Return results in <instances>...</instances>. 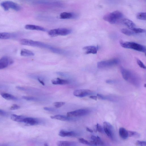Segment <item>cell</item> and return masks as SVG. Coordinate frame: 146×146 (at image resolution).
Listing matches in <instances>:
<instances>
[{
  "label": "cell",
  "instance_id": "6da1fadb",
  "mask_svg": "<svg viewBox=\"0 0 146 146\" xmlns=\"http://www.w3.org/2000/svg\"><path fill=\"white\" fill-rule=\"evenodd\" d=\"M23 43L25 45L48 49L52 52L56 53H58L59 50L58 48L44 43L27 39H24L23 41Z\"/></svg>",
  "mask_w": 146,
  "mask_h": 146
},
{
  "label": "cell",
  "instance_id": "7a4b0ae2",
  "mask_svg": "<svg viewBox=\"0 0 146 146\" xmlns=\"http://www.w3.org/2000/svg\"><path fill=\"white\" fill-rule=\"evenodd\" d=\"M123 17V15L121 12L116 11L106 15L103 17V19L111 24H114L121 20Z\"/></svg>",
  "mask_w": 146,
  "mask_h": 146
},
{
  "label": "cell",
  "instance_id": "3957f363",
  "mask_svg": "<svg viewBox=\"0 0 146 146\" xmlns=\"http://www.w3.org/2000/svg\"><path fill=\"white\" fill-rule=\"evenodd\" d=\"M119 43L121 46L123 48L131 49L143 52H146L145 46L137 43L133 42L124 41L122 40H121Z\"/></svg>",
  "mask_w": 146,
  "mask_h": 146
},
{
  "label": "cell",
  "instance_id": "277c9868",
  "mask_svg": "<svg viewBox=\"0 0 146 146\" xmlns=\"http://www.w3.org/2000/svg\"><path fill=\"white\" fill-rule=\"evenodd\" d=\"M33 3L36 4L44 5L53 7H62L63 4L57 0H35Z\"/></svg>",
  "mask_w": 146,
  "mask_h": 146
},
{
  "label": "cell",
  "instance_id": "5b68a950",
  "mask_svg": "<svg viewBox=\"0 0 146 146\" xmlns=\"http://www.w3.org/2000/svg\"><path fill=\"white\" fill-rule=\"evenodd\" d=\"M70 29L64 28H58L52 29L48 32V34L51 37L58 35L65 36L70 34L72 32Z\"/></svg>",
  "mask_w": 146,
  "mask_h": 146
},
{
  "label": "cell",
  "instance_id": "8992f818",
  "mask_svg": "<svg viewBox=\"0 0 146 146\" xmlns=\"http://www.w3.org/2000/svg\"><path fill=\"white\" fill-rule=\"evenodd\" d=\"M119 62L118 59L113 58L99 62L97 63V66L100 68H104L116 65Z\"/></svg>",
  "mask_w": 146,
  "mask_h": 146
},
{
  "label": "cell",
  "instance_id": "52a82bcc",
  "mask_svg": "<svg viewBox=\"0 0 146 146\" xmlns=\"http://www.w3.org/2000/svg\"><path fill=\"white\" fill-rule=\"evenodd\" d=\"M1 5L6 11H8L10 8L16 11H19L21 9V7L18 4L11 1L3 2L1 3Z\"/></svg>",
  "mask_w": 146,
  "mask_h": 146
},
{
  "label": "cell",
  "instance_id": "ba28073f",
  "mask_svg": "<svg viewBox=\"0 0 146 146\" xmlns=\"http://www.w3.org/2000/svg\"><path fill=\"white\" fill-rule=\"evenodd\" d=\"M90 112V110L87 109H80L68 112L66 115L70 117L81 116L88 114Z\"/></svg>",
  "mask_w": 146,
  "mask_h": 146
},
{
  "label": "cell",
  "instance_id": "9c48e42d",
  "mask_svg": "<svg viewBox=\"0 0 146 146\" xmlns=\"http://www.w3.org/2000/svg\"><path fill=\"white\" fill-rule=\"evenodd\" d=\"M103 128L104 132L108 136L113 139L114 137V129L112 125L109 123L105 121L103 123Z\"/></svg>",
  "mask_w": 146,
  "mask_h": 146
},
{
  "label": "cell",
  "instance_id": "30bf717a",
  "mask_svg": "<svg viewBox=\"0 0 146 146\" xmlns=\"http://www.w3.org/2000/svg\"><path fill=\"white\" fill-rule=\"evenodd\" d=\"M13 60L7 56H4L0 59V69L5 68L13 63Z\"/></svg>",
  "mask_w": 146,
  "mask_h": 146
},
{
  "label": "cell",
  "instance_id": "8fae6325",
  "mask_svg": "<svg viewBox=\"0 0 146 146\" xmlns=\"http://www.w3.org/2000/svg\"><path fill=\"white\" fill-rule=\"evenodd\" d=\"M92 93L91 90L88 89L76 90H74L73 92L74 96L79 97H84L91 95Z\"/></svg>",
  "mask_w": 146,
  "mask_h": 146
},
{
  "label": "cell",
  "instance_id": "7c38bea8",
  "mask_svg": "<svg viewBox=\"0 0 146 146\" xmlns=\"http://www.w3.org/2000/svg\"><path fill=\"white\" fill-rule=\"evenodd\" d=\"M78 14L74 13L63 12L60 15V17L62 19H75L78 18Z\"/></svg>",
  "mask_w": 146,
  "mask_h": 146
},
{
  "label": "cell",
  "instance_id": "4fadbf2b",
  "mask_svg": "<svg viewBox=\"0 0 146 146\" xmlns=\"http://www.w3.org/2000/svg\"><path fill=\"white\" fill-rule=\"evenodd\" d=\"M23 122L31 125H35L39 123V120L36 118L29 117H25Z\"/></svg>",
  "mask_w": 146,
  "mask_h": 146
},
{
  "label": "cell",
  "instance_id": "5bb4252c",
  "mask_svg": "<svg viewBox=\"0 0 146 146\" xmlns=\"http://www.w3.org/2000/svg\"><path fill=\"white\" fill-rule=\"evenodd\" d=\"M83 49L86 51V54H96L98 50V47L94 46H88L84 47Z\"/></svg>",
  "mask_w": 146,
  "mask_h": 146
},
{
  "label": "cell",
  "instance_id": "9a60e30c",
  "mask_svg": "<svg viewBox=\"0 0 146 146\" xmlns=\"http://www.w3.org/2000/svg\"><path fill=\"white\" fill-rule=\"evenodd\" d=\"M51 118L62 121H68L73 120V118L72 117H68L63 115H57L50 116Z\"/></svg>",
  "mask_w": 146,
  "mask_h": 146
},
{
  "label": "cell",
  "instance_id": "2e32d148",
  "mask_svg": "<svg viewBox=\"0 0 146 146\" xmlns=\"http://www.w3.org/2000/svg\"><path fill=\"white\" fill-rule=\"evenodd\" d=\"M58 135L62 137H76L78 136V134L74 131L61 130L59 132Z\"/></svg>",
  "mask_w": 146,
  "mask_h": 146
},
{
  "label": "cell",
  "instance_id": "e0dca14e",
  "mask_svg": "<svg viewBox=\"0 0 146 146\" xmlns=\"http://www.w3.org/2000/svg\"><path fill=\"white\" fill-rule=\"evenodd\" d=\"M25 28L27 30H35L43 31H46V29L42 27L33 25H26L25 26Z\"/></svg>",
  "mask_w": 146,
  "mask_h": 146
},
{
  "label": "cell",
  "instance_id": "ac0fdd59",
  "mask_svg": "<svg viewBox=\"0 0 146 146\" xmlns=\"http://www.w3.org/2000/svg\"><path fill=\"white\" fill-rule=\"evenodd\" d=\"M17 35L14 33L0 32V39H8L14 38Z\"/></svg>",
  "mask_w": 146,
  "mask_h": 146
},
{
  "label": "cell",
  "instance_id": "d6986e66",
  "mask_svg": "<svg viewBox=\"0 0 146 146\" xmlns=\"http://www.w3.org/2000/svg\"><path fill=\"white\" fill-rule=\"evenodd\" d=\"M52 83L54 85H66L69 83V81L59 78H56L51 80Z\"/></svg>",
  "mask_w": 146,
  "mask_h": 146
},
{
  "label": "cell",
  "instance_id": "ffe728a7",
  "mask_svg": "<svg viewBox=\"0 0 146 146\" xmlns=\"http://www.w3.org/2000/svg\"><path fill=\"white\" fill-rule=\"evenodd\" d=\"M121 71L123 79L126 81H129L131 76L130 72L123 67L121 68Z\"/></svg>",
  "mask_w": 146,
  "mask_h": 146
},
{
  "label": "cell",
  "instance_id": "44dd1931",
  "mask_svg": "<svg viewBox=\"0 0 146 146\" xmlns=\"http://www.w3.org/2000/svg\"><path fill=\"white\" fill-rule=\"evenodd\" d=\"M57 145L58 146H75L77 145V143L74 142L60 141L57 142Z\"/></svg>",
  "mask_w": 146,
  "mask_h": 146
},
{
  "label": "cell",
  "instance_id": "7402d4cb",
  "mask_svg": "<svg viewBox=\"0 0 146 146\" xmlns=\"http://www.w3.org/2000/svg\"><path fill=\"white\" fill-rule=\"evenodd\" d=\"M121 21L122 23L128 27L130 29L135 27V24L132 21L129 19H122Z\"/></svg>",
  "mask_w": 146,
  "mask_h": 146
},
{
  "label": "cell",
  "instance_id": "603a6c76",
  "mask_svg": "<svg viewBox=\"0 0 146 146\" xmlns=\"http://www.w3.org/2000/svg\"><path fill=\"white\" fill-rule=\"evenodd\" d=\"M119 132L120 137L122 139H125L128 137V131L124 128L120 127Z\"/></svg>",
  "mask_w": 146,
  "mask_h": 146
},
{
  "label": "cell",
  "instance_id": "cb8c5ba5",
  "mask_svg": "<svg viewBox=\"0 0 146 146\" xmlns=\"http://www.w3.org/2000/svg\"><path fill=\"white\" fill-rule=\"evenodd\" d=\"M25 117L20 115H18L15 114H12L11 115V119L13 120L18 122H22Z\"/></svg>",
  "mask_w": 146,
  "mask_h": 146
},
{
  "label": "cell",
  "instance_id": "d4e9b609",
  "mask_svg": "<svg viewBox=\"0 0 146 146\" xmlns=\"http://www.w3.org/2000/svg\"><path fill=\"white\" fill-rule=\"evenodd\" d=\"M1 95L3 98L7 100H17L16 97L9 94L3 93Z\"/></svg>",
  "mask_w": 146,
  "mask_h": 146
},
{
  "label": "cell",
  "instance_id": "484cf974",
  "mask_svg": "<svg viewBox=\"0 0 146 146\" xmlns=\"http://www.w3.org/2000/svg\"><path fill=\"white\" fill-rule=\"evenodd\" d=\"M20 54L22 56H34V53L29 50L23 49L21 51Z\"/></svg>",
  "mask_w": 146,
  "mask_h": 146
},
{
  "label": "cell",
  "instance_id": "4316f807",
  "mask_svg": "<svg viewBox=\"0 0 146 146\" xmlns=\"http://www.w3.org/2000/svg\"><path fill=\"white\" fill-rule=\"evenodd\" d=\"M121 31L123 34L129 36L132 35L135 33L132 30L125 28L122 29Z\"/></svg>",
  "mask_w": 146,
  "mask_h": 146
},
{
  "label": "cell",
  "instance_id": "83f0119b",
  "mask_svg": "<svg viewBox=\"0 0 146 146\" xmlns=\"http://www.w3.org/2000/svg\"><path fill=\"white\" fill-rule=\"evenodd\" d=\"M136 17L139 19L145 20H146V13L145 12L139 13L137 14Z\"/></svg>",
  "mask_w": 146,
  "mask_h": 146
},
{
  "label": "cell",
  "instance_id": "f1b7e54d",
  "mask_svg": "<svg viewBox=\"0 0 146 146\" xmlns=\"http://www.w3.org/2000/svg\"><path fill=\"white\" fill-rule=\"evenodd\" d=\"M131 30H132L135 33H144L145 32V30L144 29L140 28L134 27Z\"/></svg>",
  "mask_w": 146,
  "mask_h": 146
},
{
  "label": "cell",
  "instance_id": "f546056e",
  "mask_svg": "<svg viewBox=\"0 0 146 146\" xmlns=\"http://www.w3.org/2000/svg\"><path fill=\"white\" fill-rule=\"evenodd\" d=\"M128 137H139V133L135 131H128Z\"/></svg>",
  "mask_w": 146,
  "mask_h": 146
},
{
  "label": "cell",
  "instance_id": "4dcf8cb0",
  "mask_svg": "<svg viewBox=\"0 0 146 146\" xmlns=\"http://www.w3.org/2000/svg\"><path fill=\"white\" fill-rule=\"evenodd\" d=\"M22 98L24 99L27 101H37L39 100L37 98L32 96H23Z\"/></svg>",
  "mask_w": 146,
  "mask_h": 146
},
{
  "label": "cell",
  "instance_id": "1f68e13d",
  "mask_svg": "<svg viewBox=\"0 0 146 146\" xmlns=\"http://www.w3.org/2000/svg\"><path fill=\"white\" fill-rule=\"evenodd\" d=\"M65 104V102H55L53 103V105L55 107L58 108L64 106Z\"/></svg>",
  "mask_w": 146,
  "mask_h": 146
},
{
  "label": "cell",
  "instance_id": "d6a6232c",
  "mask_svg": "<svg viewBox=\"0 0 146 146\" xmlns=\"http://www.w3.org/2000/svg\"><path fill=\"white\" fill-rule=\"evenodd\" d=\"M79 142L82 143L85 145H91L90 141H88L83 138H80L78 139Z\"/></svg>",
  "mask_w": 146,
  "mask_h": 146
},
{
  "label": "cell",
  "instance_id": "836d02e7",
  "mask_svg": "<svg viewBox=\"0 0 146 146\" xmlns=\"http://www.w3.org/2000/svg\"><path fill=\"white\" fill-rule=\"evenodd\" d=\"M96 130L97 131L101 133L105 132L103 128L98 123H97L96 125Z\"/></svg>",
  "mask_w": 146,
  "mask_h": 146
},
{
  "label": "cell",
  "instance_id": "e575fe53",
  "mask_svg": "<svg viewBox=\"0 0 146 146\" xmlns=\"http://www.w3.org/2000/svg\"><path fill=\"white\" fill-rule=\"evenodd\" d=\"M137 63L138 65L141 68L146 69V67L143 62L139 59L136 58Z\"/></svg>",
  "mask_w": 146,
  "mask_h": 146
},
{
  "label": "cell",
  "instance_id": "d590c367",
  "mask_svg": "<svg viewBox=\"0 0 146 146\" xmlns=\"http://www.w3.org/2000/svg\"><path fill=\"white\" fill-rule=\"evenodd\" d=\"M95 141H96L97 145H102L104 144L103 142L100 137L98 136H96V138Z\"/></svg>",
  "mask_w": 146,
  "mask_h": 146
},
{
  "label": "cell",
  "instance_id": "8d00e7d4",
  "mask_svg": "<svg viewBox=\"0 0 146 146\" xmlns=\"http://www.w3.org/2000/svg\"><path fill=\"white\" fill-rule=\"evenodd\" d=\"M136 144L137 145L145 146L146 145V142L145 141L138 140L136 141Z\"/></svg>",
  "mask_w": 146,
  "mask_h": 146
},
{
  "label": "cell",
  "instance_id": "74e56055",
  "mask_svg": "<svg viewBox=\"0 0 146 146\" xmlns=\"http://www.w3.org/2000/svg\"><path fill=\"white\" fill-rule=\"evenodd\" d=\"M20 108L19 106L16 104H14L10 107V109L11 110H15L19 109Z\"/></svg>",
  "mask_w": 146,
  "mask_h": 146
},
{
  "label": "cell",
  "instance_id": "f35d334b",
  "mask_svg": "<svg viewBox=\"0 0 146 146\" xmlns=\"http://www.w3.org/2000/svg\"><path fill=\"white\" fill-rule=\"evenodd\" d=\"M43 109L44 110L48 111L54 112L56 111V109L50 107H45L43 108Z\"/></svg>",
  "mask_w": 146,
  "mask_h": 146
},
{
  "label": "cell",
  "instance_id": "ab89813d",
  "mask_svg": "<svg viewBox=\"0 0 146 146\" xmlns=\"http://www.w3.org/2000/svg\"><path fill=\"white\" fill-rule=\"evenodd\" d=\"M97 97L100 99L102 100H105L107 99V98L105 96L99 94H97Z\"/></svg>",
  "mask_w": 146,
  "mask_h": 146
},
{
  "label": "cell",
  "instance_id": "60d3db41",
  "mask_svg": "<svg viewBox=\"0 0 146 146\" xmlns=\"http://www.w3.org/2000/svg\"><path fill=\"white\" fill-rule=\"evenodd\" d=\"M7 115V113L5 111L0 109V115L3 116H6Z\"/></svg>",
  "mask_w": 146,
  "mask_h": 146
},
{
  "label": "cell",
  "instance_id": "b9f144b4",
  "mask_svg": "<svg viewBox=\"0 0 146 146\" xmlns=\"http://www.w3.org/2000/svg\"><path fill=\"white\" fill-rule=\"evenodd\" d=\"M114 80H108L106 81V83L108 84H113L115 82Z\"/></svg>",
  "mask_w": 146,
  "mask_h": 146
},
{
  "label": "cell",
  "instance_id": "7bdbcfd3",
  "mask_svg": "<svg viewBox=\"0 0 146 146\" xmlns=\"http://www.w3.org/2000/svg\"><path fill=\"white\" fill-rule=\"evenodd\" d=\"M7 88V87L5 85L0 84V89H5Z\"/></svg>",
  "mask_w": 146,
  "mask_h": 146
},
{
  "label": "cell",
  "instance_id": "ee69618b",
  "mask_svg": "<svg viewBox=\"0 0 146 146\" xmlns=\"http://www.w3.org/2000/svg\"><path fill=\"white\" fill-rule=\"evenodd\" d=\"M90 98L91 99H92L94 100H97V96H90Z\"/></svg>",
  "mask_w": 146,
  "mask_h": 146
},
{
  "label": "cell",
  "instance_id": "f6af8a7d",
  "mask_svg": "<svg viewBox=\"0 0 146 146\" xmlns=\"http://www.w3.org/2000/svg\"><path fill=\"white\" fill-rule=\"evenodd\" d=\"M37 80L42 85H44V83L43 81L40 78H38Z\"/></svg>",
  "mask_w": 146,
  "mask_h": 146
},
{
  "label": "cell",
  "instance_id": "bcb514c9",
  "mask_svg": "<svg viewBox=\"0 0 146 146\" xmlns=\"http://www.w3.org/2000/svg\"><path fill=\"white\" fill-rule=\"evenodd\" d=\"M86 130L87 131L89 132H91V133L93 132V130L92 129H90V128H89L88 127H86Z\"/></svg>",
  "mask_w": 146,
  "mask_h": 146
},
{
  "label": "cell",
  "instance_id": "7dc6e473",
  "mask_svg": "<svg viewBox=\"0 0 146 146\" xmlns=\"http://www.w3.org/2000/svg\"><path fill=\"white\" fill-rule=\"evenodd\" d=\"M44 145H45V146L48 145H47V143H45V144H44Z\"/></svg>",
  "mask_w": 146,
  "mask_h": 146
},
{
  "label": "cell",
  "instance_id": "c3c4849f",
  "mask_svg": "<svg viewBox=\"0 0 146 146\" xmlns=\"http://www.w3.org/2000/svg\"><path fill=\"white\" fill-rule=\"evenodd\" d=\"M25 0L27 1H33V0Z\"/></svg>",
  "mask_w": 146,
  "mask_h": 146
},
{
  "label": "cell",
  "instance_id": "681fc988",
  "mask_svg": "<svg viewBox=\"0 0 146 146\" xmlns=\"http://www.w3.org/2000/svg\"><path fill=\"white\" fill-rule=\"evenodd\" d=\"M144 86L145 87H146V84H144Z\"/></svg>",
  "mask_w": 146,
  "mask_h": 146
}]
</instances>
